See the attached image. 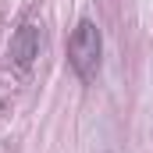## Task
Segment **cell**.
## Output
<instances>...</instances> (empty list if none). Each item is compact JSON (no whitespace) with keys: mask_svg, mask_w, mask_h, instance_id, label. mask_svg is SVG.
I'll list each match as a JSON object with an SVG mask.
<instances>
[{"mask_svg":"<svg viewBox=\"0 0 153 153\" xmlns=\"http://www.w3.org/2000/svg\"><path fill=\"white\" fill-rule=\"evenodd\" d=\"M100 57H103V36L93 18H82L68 39V64L82 82H93L100 71Z\"/></svg>","mask_w":153,"mask_h":153,"instance_id":"1","label":"cell"},{"mask_svg":"<svg viewBox=\"0 0 153 153\" xmlns=\"http://www.w3.org/2000/svg\"><path fill=\"white\" fill-rule=\"evenodd\" d=\"M43 50V32L39 25H22L14 36H11V61L18 68H32V61L39 57Z\"/></svg>","mask_w":153,"mask_h":153,"instance_id":"2","label":"cell"}]
</instances>
